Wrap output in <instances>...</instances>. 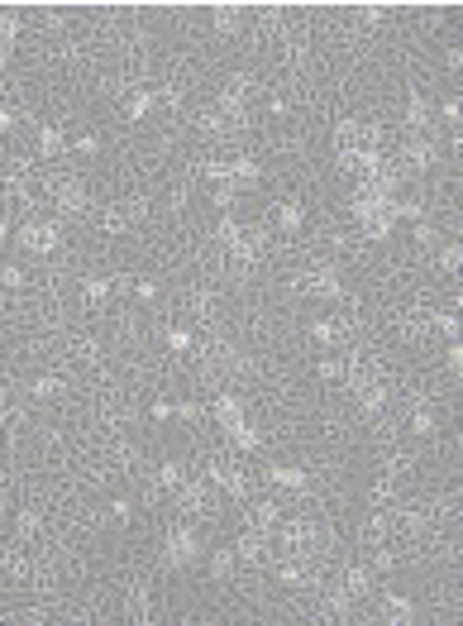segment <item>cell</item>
Segmentation results:
<instances>
[{"label":"cell","mask_w":463,"mask_h":626,"mask_svg":"<svg viewBox=\"0 0 463 626\" xmlns=\"http://www.w3.org/2000/svg\"><path fill=\"white\" fill-rule=\"evenodd\" d=\"M43 187H48V196L57 201V211H62V216H77V211L86 206V187H82V182H72L67 172H48V177H43Z\"/></svg>","instance_id":"6da1fadb"},{"label":"cell","mask_w":463,"mask_h":626,"mask_svg":"<svg viewBox=\"0 0 463 626\" xmlns=\"http://www.w3.org/2000/svg\"><path fill=\"white\" fill-rule=\"evenodd\" d=\"M301 287H306V292H315V297H329V301L344 297V287L334 282V272H329V268H311L306 277H301Z\"/></svg>","instance_id":"7a4b0ae2"},{"label":"cell","mask_w":463,"mask_h":626,"mask_svg":"<svg viewBox=\"0 0 463 626\" xmlns=\"http://www.w3.org/2000/svg\"><path fill=\"white\" fill-rule=\"evenodd\" d=\"M53 244H57V225H48V220H34V225H24V249H34V253H48Z\"/></svg>","instance_id":"3957f363"},{"label":"cell","mask_w":463,"mask_h":626,"mask_svg":"<svg viewBox=\"0 0 463 626\" xmlns=\"http://www.w3.org/2000/svg\"><path fill=\"white\" fill-rule=\"evenodd\" d=\"M196 559V536L191 531H172V541H167V564H187Z\"/></svg>","instance_id":"277c9868"},{"label":"cell","mask_w":463,"mask_h":626,"mask_svg":"<svg viewBox=\"0 0 463 626\" xmlns=\"http://www.w3.org/2000/svg\"><path fill=\"white\" fill-rule=\"evenodd\" d=\"M239 559H248V564H263V559H268V536H263V531H248L244 541H239Z\"/></svg>","instance_id":"5b68a950"},{"label":"cell","mask_w":463,"mask_h":626,"mask_svg":"<svg viewBox=\"0 0 463 626\" xmlns=\"http://www.w3.org/2000/svg\"><path fill=\"white\" fill-rule=\"evenodd\" d=\"M406 163L411 167H430V163H435V144H430V139H420V134H411L406 139Z\"/></svg>","instance_id":"8992f818"},{"label":"cell","mask_w":463,"mask_h":626,"mask_svg":"<svg viewBox=\"0 0 463 626\" xmlns=\"http://www.w3.org/2000/svg\"><path fill=\"white\" fill-rule=\"evenodd\" d=\"M248 526L268 536V531H273V526H277V502H258V507L248 512Z\"/></svg>","instance_id":"52a82bcc"},{"label":"cell","mask_w":463,"mask_h":626,"mask_svg":"<svg viewBox=\"0 0 463 626\" xmlns=\"http://www.w3.org/2000/svg\"><path fill=\"white\" fill-rule=\"evenodd\" d=\"M215 411H220V421H225L229 431H239V426H244V421H239V397H229V392H220Z\"/></svg>","instance_id":"ba28073f"},{"label":"cell","mask_w":463,"mask_h":626,"mask_svg":"<svg viewBox=\"0 0 463 626\" xmlns=\"http://www.w3.org/2000/svg\"><path fill=\"white\" fill-rule=\"evenodd\" d=\"M187 311L191 316H201V321H215V297H211V292H191Z\"/></svg>","instance_id":"9c48e42d"},{"label":"cell","mask_w":463,"mask_h":626,"mask_svg":"<svg viewBox=\"0 0 463 626\" xmlns=\"http://www.w3.org/2000/svg\"><path fill=\"white\" fill-rule=\"evenodd\" d=\"M134 220H138V206H110L106 230H124V225H134Z\"/></svg>","instance_id":"30bf717a"},{"label":"cell","mask_w":463,"mask_h":626,"mask_svg":"<svg viewBox=\"0 0 463 626\" xmlns=\"http://www.w3.org/2000/svg\"><path fill=\"white\" fill-rule=\"evenodd\" d=\"M124 612H129V617H138V622H143V617H148V612H153V598H148V593H143V588H129V602H124Z\"/></svg>","instance_id":"8fae6325"},{"label":"cell","mask_w":463,"mask_h":626,"mask_svg":"<svg viewBox=\"0 0 463 626\" xmlns=\"http://www.w3.org/2000/svg\"><path fill=\"white\" fill-rule=\"evenodd\" d=\"M406 125L425 134V130H430V106H425V101H411V110H406Z\"/></svg>","instance_id":"7c38bea8"},{"label":"cell","mask_w":463,"mask_h":626,"mask_svg":"<svg viewBox=\"0 0 463 626\" xmlns=\"http://www.w3.org/2000/svg\"><path fill=\"white\" fill-rule=\"evenodd\" d=\"M158 478H163V488H172V492H177V488H182V483L191 478V473L182 468V464H163V468H158Z\"/></svg>","instance_id":"4fadbf2b"},{"label":"cell","mask_w":463,"mask_h":626,"mask_svg":"<svg viewBox=\"0 0 463 626\" xmlns=\"http://www.w3.org/2000/svg\"><path fill=\"white\" fill-rule=\"evenodd\" d=\"M382 617H392V622H406V617H411V602H401V598H382Z\"/></svg>","instance_id":"5bb4252c"},{"label":"cell","mask_w":463,"mask_h":626,"mask_svg":"<svg viewBox=\"0 0 463 626\" xmlns=\"http://www.w3.org/2000/svg\"><path fill=\"white\" fill-rule=\"evenodd\" d=\"M215 29H225V34H234V29H239V10H234V5H220Z\"/></svg>","instance_id":"9a60e30c"},{"label":"cell","mask_w":463,"mask_h":626,"mask_svg":"<svg viewBox=\"0 0 463 626\" xmlns=\"http://www.w3.org/2000/svg\"><path fill=\"white\" fill-rule=\"evenodd\" d=\"M38 148H43L48 158H57V153H62V134H57V130H43V134H38Z\"/></svg>","instance_id":"2e32d148"},{"label":"cell","mask_w":463,"mask_h":626,"mask_svg":"<svg viewBox=\"0 0 463 626\" xmlns=\"http://www.w3.org/2000/svg\"><path fill=\"white\" fill-rule=\"evenodd\" d=\"M273 478L287 488H306V473H297V468H273Z\"/></svg>","instance_id":"e0dca14e"},{"label":"cell","mask_w":463,"mask_h":626,"mask_svg":"<svg viewBox=\"0 0 463 626\" xmlns=\"http://www.w3.org/2000/svg\"><path fill=\"white\" fill-rule=\"evenodd\" d=\"M277 225H282V230H297V225H301V211H297V206H282V211H277Z\"/></svg>","instance_id":"ac0fdd59"},{"label":"cell","mask_w":463,"mask_h":626,"mask_svg":"<svg viewBox=\"0 0 463 626\" xmlns=\"http://www.w3.org/2000/svg\"><path fill=\"white\" fill-rule=\"evenodd\" d=\"M34 397H38V402L57 397V378H38V382H34Z\"/></svg>","instance_id":"d6986e66"},{"label":"cell","mask_w":463,"mask_h":626,"mask_svg":"<svg viewBox=\"0 0 463 626\" xmlns=\"http://www.w3.org/2000/svg\"><path fill=\"white\" fill-rule=\"evenodd\" d=\"M106 297H110V287L101 277H91V282H86V301H106Z\"/></svg>","instance_id":"ffe728a7"},{"label":"cell","mask_w":463,"mask_h":626,"mask_svg":"<svg viewBox=\"0 0 463 626\" xmlns=\"http://www.w3.org/2000/svg\"><path fill=\"white\" fill-rule=\"evenodd\" d=\"M411 426H415L420 436H430V431H435V416H430V411H415V416H411Z\"/></svg>","instance_id":"44dd1931"},{"label":"cell","mask_w":463,"mask_h":626,"mask_svg":"<svg viewBox=\"0 0 463 626\" xmlns=\"http://www.w3.org/2000/svg\"><path fill=\"white\" fill-rule=\"evenodd\" d=\"M167 345H172V349H196V345H191V335H187V330H167Z\"/></svg>","instance_id":"7402d4cb"},{"label":"cell","mask_w":463,"mask_h":626,"mask_svg":"<svg viewBox=\"0 0 463 626\" xmlns=\"http://www.w3.org/2000/svg\"><path fill=\"white\" fill-rule=\"evenodd\" d=\"M148 106H153V91H138L134 101H129V115H143Z\"/></svg>","instance_id":"603a6c76"},{"label":"cell","mask_w":463,"mask_h":626,"mask_svg":"<svg viewBox=\"0 0 463 626\" xmlns=\"http://www.w3.org/2000/svg\"><path fill=\"white\" fill-rule=\"evenodd\" d=\"M439 268H449V272L459 268V249H454V244H449V249H444V253H439Z\"/></svg>","instance_id":"cb8c5ba5"},{"label":"cell","mask_w":463,"mask_h":626,"mask_svg":"<svg viewBox=\"0 0 463 626\" xmlns=\"http://www.w3.org/2000/svg\"><path fill=\"white\" fill-rule=\"evenodd\" d=\"M0 277H5V287H24V272H20V268H5Z\"/></svg>","instance_id":"d4e9b609"},{"label":"cell","mask_w":463,"mask_h":626,"mask_svg":"<svg viewBox=\"0 0 463 626\" xmlns=\"http://www.w3.org/2000/svg\"><path fill=\"white\" fill-rule=\"evenodd\" d=\"M10 120H15V115H10V106H5V101H0V130H10Z\"/></svg>","instance_id":"484cf974"}]
</instances>
